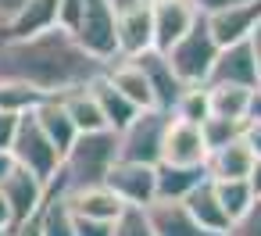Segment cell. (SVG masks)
I'll use <instances>...</instances> for the list:
<instances>
[{
    "label": "cell",
    "mask_w": 261,
    "mask_h": 236,
    "mask_svg": "<svg viewBox=\"0 0 261 236\" xmlns=\"http://www.w3.org/2000/svg\"><path fill=\"white\" fill-rule=\"evenodd\" d=\"M204 86H243V90H257L261 86V68H257L254 43L243 40V43L222 47Z\"/></svg>",
    "instance_id": "cell-7"
},
{
    "label": "cell",
    "mask_w": 261,
    "mask_h": 236,
    "mask_svg": "<svg viewBox=\"0 0 261 236\" xmlns=\"http://www.w3.org/2000/svg\"><path fill=\"white\" fill-rule=\"evenodd\" d=\"M65 207L79 218H93V222H115L122 215V200L108 190V186H86V190H72L61 197Z\"/></svg>",
    "instance_id": "cell-17"
},
{
    "label": "cell",
    "mask_w": 261,
    "mask_h": 236,
    "mask_svg": "<svg viewBox=\"0 0 261 236\" xmlns=\"http://www.w3.org/2000/svg\"><path fill=\"white\" fill-rule=\"evenodd\" d=\"M165 122L168 115L161 111H140L118 136V161H133V165H158L161 161V136H165Z\"/></svg>",
    "instance_id": "cell-6"
},
{
    "label": "cell",
    "mask_w": 261,
    "mask_h": 236,
    "mask_svg": "<svg viewBox=\"0 0 261 236\" xmlns=\"http://www.w3.org/2000/svg\"><path fill=\"white\" fill-rule=\"evenodd\" d=\"M229 236H261V197H254V204L243 211V218L229 229Z\"/></svg>",
    "instance_id": "cell-32"
},
{
    "label": "cell",
    "mask_w": 261,
    "mask_h": 236,
    "mask_svg": "<svg viewBox=\"0 0 261 236\" xmlns=\"http://www.w3.org/2000/svg\"><path fill=\"white\" fill-rule=\"evenodd\" d=\"M197 8L190 0H150V25H154V50L165 54L172 50L193 25H197Z\"/></svg>",
    "instance_id": "cell-9"
},
{
    "label": "cell",
    "mask_w": 261,
    "mask_h": 236,
    "mask_svg": "<svg viewBox=\"0 0 261 236\" xmlns=\"http://www.w3.org/2000/svg\"><path fill=\"white\" fill-rule=\"evenodd\" d=\"M243 143L250 147L254 161H261V122H247L243 125Z\"/></svg>",
    "instance_id": "cell-37"
},
{
    "label": "cell",
    "mask_w": 261,
    "mask_h": 236,
    "mask_svg": "<svg viewBox=\"0 0 261 236\" xmlns=\"http://www.w3.org/2000/svg\"><path fill=\"white\" fill-rule=\"evenodd\" d=\"M215 58H218V47H215V40H211V33H207V25H204V15L197 18V25H193L172 50H165L168 68L175 72V79H179L186 90L207 83Z\"/></svg>",
    "instance_id": "cell-3"
},
{
    "label": "cell",
    "mask_w": 261,
    "mask_h": 236,
    "mask_svg": "<svg viewBox=\"0 0 261 236\" xmlns=\"http://www.w3.org/2000/svg\"><path fill=\"white\" fill-rule=\"evenodd\" d=\"M0 193H4V204L11 211V229L29 222V218H36L43 200H47V186L40 179H33L29 172L15 168V165H11V172L4 179H0Z\"/></svg>",
    "instance_id": "cell-11"
},
{
    "label": "cell",
    "mask_w": 261,
    "mask_h": 236,
    "mask_svg": "<svg viewBox=\"0 0 261 236\" xmlns=\"http://www.w3.org/2000/svg\"><path fill=\"white\" fill-rule=\"evenodd\" d=\"M36 218H40V232L43 236H75L72 232V211L65 207L61 197H47Z\"/></svg>",
    "instance_id": "cell-27"
},
{
    "label": "cell",
    "mask_w": 261,
    "mask_h": 236,
    "mask_svg": "<svg viewBox=\"0 0 261 236\" xmlns=\"http://www.w3.org/2000/svg\"><path fill=\"white\" fill-rule=\"evenodd\" d=\"M115 161H118V136L111 129L75 136V143L61 158V168H58L54 182L47 186V197H65L72 190L104 186V179H108Z\"/></svg>",
    "instance_id": "cell-2"
},
{
    "label": "cell",
    "mask_w": 261,
    "mask_h": 236,
    "mask_svg": "<svg viewBox=\"0 0 261 236\" xmlns=\"http://www.w3.org/2000/svg\"><path fill=\"white\" fill-rule=\"evenodd\" d=\"M0 236H8V232H0Z\"/></svg>",
    "instance_id": "cell-46"
},
{
    "label": "cell",
    "mask_w": 261,
    "mask_h": 236,
    "mask_svg": "<svg viewBox=\"0 0 261 236\" xmlns=\"http://www.w3.org/2000/svg\"><path fill=\"white\" fill-rule=\"evenodd\" d=\"M11 172V154H0V179Z\"/></svg>",
    "instance_id": "cell-45"
},
{
    "label": "cell",
    "mask_w": 261,
    "mask_h": 236,
    "mask_svg": "<svg viewBox=\"0 0 261 236\" xmlns=\"http://www.w3.org/2000/svg\"><path fill=\"white\" fill-rule=\"evenodd\" d=\"M97 75H104V65L58 25L25 40H0V83H18L43 100L83 90Z\"/></svg>",
    "instance_id": "cell-1"
},
{
    "label": "cell",
    "mask_w": 261,
    "mask_h": 236,
    "mask_svg": "<svg viewBox=\"0 0 261 236\" xmlns=\"http://www.w3.org/2000/svg\"><path fill=\"white\" fill-rule=\"evenodd\" d=\"M250 43H254V54H257V68H261V25L254 29V36H250Z\"/></svg>",
    "instance_id": "cell-44"
},
{
    "label": "cell",
    "mask_w": 261,
    "mask_h": 236,
    "mask_svg": "<svg viewBox=\"0 0 261 236\" xmlns=\"http://www.w3.org/2000/svg\"><path fill=\"white\" fill-rule=\"evenodd\" d=\"M18 122H22V115L0 111V154H8V150H11V143H15V133H18Z\"/></svg>",
    "instance_id": "cell-34"
},
{
    "label": "cell",
    "mask_w": 261,
    "mask_h": 236,
    "mask_svg": "<svg viewBox=\"0 0 261 236\" xmlns=\"http://www.w3.org/2000/svg\"><path fill=\"white\" fill-rule=\"evenodd\" d=\"M58 25V0H25V8L0 29V40H25Z\"/></svg>",
    "instance_id": "cell-20"
},
{
    "label": "cell",
    "mask_w": 261,
    "mask_h": 236,
    "mask_svg": "<svg viewBox=\"0 0 261 236\" xmlns=\"http://www.w3.org/2000/svg\"><path fill=\"white\" fill-rule=\"evenodd\" d=\"M143 215L154 236H204L200 225L182 207V200H154L143 207Z\"/></svg>",
    "instance_id": "cell-18"
},
{
    "label": "cell",
    "mask_w": 261,
    "mask_h": 236,
    "mask_svg": "<svg viewBox=\"0 0 261 236\" xmlns=\"http://www.w3.org/2000/svg\"><path fill=\"white\" fill-rule=\"evenodd\" d=\"M204 90H207L211 118H225V122H240V125H247L254 90H243V86H204Z\"/></svg>",
    "instance_id": "cell-24"
},
{
    "label": "cell",
    "mask_w": 261,
    "mask_h": 236,
    "mask_svg": "<svg viewBox=\"0 0 261 236\" xmlns=\"http://www.w3.org/2000/svg\"><path fill=\"white\" fill-rule=\"evenodd\" d=\"M115 43H118V61H133L147 50H154V25H150V0L133 11L115 15Z\"/></svg>",
    "instance_id": "cell-13"
},
{
    "label": "cell",
    "mask_w": 261,
    "mask_h": 236,
    "mask_svg": "<svg viewBox=\"0 0 261 236\" xmlns=\"http://www.w3.org/2000/svg\"><path fill=\"white\" fill-rule=\"evenodd\" d=\"M8 236H43V232H40V218H29V222L8 229Z\"/></svg>",
    "instance_id": "cell-39"
},
{
    "label": "cell",
    "mask_w": 261,
    "mask_h": 236,
    "mask_svg": "<svg viewBox=\"0 0 261 236\" xmlns=\"http://www.w3.org/2000/svg\"><path fill=\"white\" fill-rule=\"evenodd\" d=\"M207 179L204 168H175V165H154V200H186V193Z\"/></svg>",
    "instance_id": "cell-23"
},
{
    "label": "cell",
    "mask_w": 261,
    "mask_h": 236,
    "mask_svg": "<svg viewBox=\"0 0 261 236\" xmlns=\"http://www.w3.org/2000/svg\"><path fill=\"white\" fill-rule=\"evenodd\" d=\"M197 8V15H215L222 8H236V4H250V0H190Z\"/></svg>",
    "instance_id": "cell-36"
},
{
    "label": "cell",
    "mask_w": 261,
    "mask_h": 236,
    "mask_svg": "<svg viewBox=\"0 0 261 236\" xmlns=\"http://www.w3.org/2000/svg\"><path fill=\"white\" fill-rule=\"evenodd\" d=\"M204 25L215 40V47H232L254 36V29L261 25V0H250V4H236V8H222L215 15H204Z\"/></svg>",
    "instance_id": "cell-10"
},
{
    "label": "cell",
    "mask_w": 261,
    "mask_h": 236,
    "mask_svg": "<svg viewBox=\"0 0 261 236\" xmlns=\"http://www.w3.org/2000/svg\"><path fill=\"white\" fill-rule=\"evenodd\" d=\"M58 100H61L65 115L72 118V125H75L79 136H83V133H100V129H108L104 118H100V108H97V100H93V93H90V86L72 90V93H65V97H58Z\"/></svg>",
    "instance_id": "cell-25"
},
{
    "label": "cell",
    "mask_w": 261,
    "mask_h": 236,
    "mask_svg": "<svg viewBox=\"0 0 261 236\" xmlns=\"http://www.w3.org/2000/svg\"><path fill=\"white\" fill-rule=\"evenodd\" d=\"M158 165H175V168H204L207 165V147L200 140V125L168 118L165 136H161V161Z\"/></svg>",
    "instance_id": "cell-8"
},
{
    "label": "cell",
    "mask_w": 261,
    "mask_h": 236,
    "mask_svg": "<svg viewBox=\"0 0 261 236\" xmlns=\"http://www.w3.org/2000/svg\"><path fill=\"white\" fill-rule=\"evenodd\" d=\"M215 182V179H211ZM215 197H218V207L225 211L229 225H236L243 218V211L254 204V193L247 182H215Z\"/></svg>",
    "instance_id": "cell-26"
},
{
    "label": "cell",
    "mask_w": 261,
    "mask_h": 236,
    "mask_svg": "<svg viewBox=\"0 0 261 236\" xmlns=\"http://www.w3.org/2000/svg\"><path fill=\"white\" fill-rule=\"evenodd\" d=\"M104 186L125 204V207H147L154 204V168L150 165H133V161H115Z\"/></svg>",
    "instance_id": "cell-12"
},
{
    "label": "cell",
    "mask_w": 261,
    "mask_h": 236,
    "mask_svg": "<svg viewBox=\"0 0 261 236\" xmlns=\"http://www.w3.org/2000/svg\"><path fill=\"white\" fill-rule=\"evenodd\" d=\"M25 8V0H0V29H4L8 22H15V15Z\"/></svg>",
    "instance_id": "cell-38"
},
{
    "label": "cell",
    "mask_w": 261,
    "mask_h": 236,
    "mask_svg": "<svg viewBox=\"0 0 261 236\" xmlns=\"http://www.w3.org/2000/svg\"><path fill=\"white\" fill-rule=\"evenodd\" d=\"M104 79L140 111H150L154 108V97H150V86H147V75L140 72L136 61H111L104 68Z\"/></svg>",
    "instance_id": "cell-21"
},
{
    "label": "cell",
    "mask_w": 261,
    "mask_h": 236,
    "mask_svg": "<svg viewBox=\"0 0 261 236\" xmlns=\"http://www.w3.org/2000/svg\"><path fill=\"white\" fill-rule=\"evenodd\" d=\"M43 97H36L33 90L18 86V83H0V111H11V115H25L40 104Z\"/></svg>",
    "instance_id": "cell-30"
},
{
    "label": "cell",
    "mask_w": 261,
    "mask_h": 236,
    "mask_svg": "<svg viewBox=\"0 0 261 236\" xmlns=\"http://www.w3.org/2000/svg\"><path fill=\"white\" fill-rule=\"evenodd\" d=\"M8 154H11V165H15V168L29 172V175L40 179L43 186H50L54 175H58V168H61V154L47 143V136L36 129V122H33L29 111L22 115L18 133H15V143H11Z\"/></svg>",
    "instance_id": "cell-4"
},
{
    "label": "cell",
    "mask_w": 261,
    "mask_h": 236,
    "mask_svg": "<svg viewBox=\"0 0 261 236\" xmlns=\"http://www.w3.org/2000/svg\"><path fill=\"white\" fill-rule=\"evenodd\" d=\"M111 236H154L147 225L143 207H122V215L111 222Z\"/></svg>",
    "instance_id": "cell-31"
},
{
    "label": "cell",
    "mask_w": 261,
    "mask_h": 236,
    "mask_svg": "<svg viewBox=\"0 0 261 236\" xmlns=\"http://www.w3.org/2000/svg\"><path fill=\"white\" fill-rule=\"evenodd\" d=\"M108 4H111V11H115V15H122V11H133V8L147 4V0H108Z\"/></svg>",
    "instance_id": "cell-40"
},
{
    "label": "cell",
    "mask_w": 261,
    "mask_h": 236,
    "mask_svg": "<svg viewBox=\"0 0 261 236\" xmlns=\"http://www.w3.org/2000/svg\"><path fill=\"white\" fill-rule=\"evenodd\" d=\"M29 115H33L36 129H40V133L47 136V143H50V147H54V150H58V154L65 158V150H68V147L75 143V136H79V133H75L72 118L65 115L61 100H40V104H36V108H33Z\"/></svg>",
    "instance_id": "cell-19"
},
{
    "label": "cell",
    "mask_w": 261,
    "mask_h": 236,
    "mask_svg": "<svg viewBox=\"0 0 261 236\" xmlns=\"http://www.w3.org/2000/svg\"><path fill=\"white\" fill-rule=\"evenodd\" d=\"M133 61H136V65H140V72L147 75V86H150V97H154V111H161V115H172L186 86L175 79V72L168 68L165 54H158V50H147V54H140V58H133Z\"/></svg>",
    "instance_id": "cell-14"
},
{
    "label": "cell",
    "mask_w": 261,
    "mask_h": 236,
    "mask_svg": "<svg viewBox=\"0 0 261 236\" xmlns=\"http://www.w3.org/2000/svg\"><path fill=\"white\" fill-rule=\"evenodd\" d=\"M72 40L104 68L118 61V43H115V11L108 0H83V15L72 33Z\"/></svg>",
    "instance_id": "cell-5"
},
{
    "label": "cell",
    "mask_w": 261,
    "mask_h": 236,
    "mask_svg": "<svg viewBox=\"0 0 261 236\" xmlns=\"http://www.w3.org/2000/svg\"><path fill=\"white\" fill-rule=\"evenodd\" d=\"M90 93H93V100H97V108H100V118H104V125H108L111 133H122V129L140 115V108H133L104 75H97V79L90 83Z\"/></svg>",
    "instance_id": "cell-22"
},
{
    "label": "cell",
    "mask_w": 261,
    "mask_h": 236,
    "mask_svg": "<svg viewBox=\"0 0 261 236\" xmlns=\"http://www.w3.org/2000/svg\"><path fill=\"white\" fill-rule=\"evenodd\" d=\"M72 232L75 236H111V222H93V218L72 215Z\"/></svg>",
    "instance_id": "cell-35"
},
{
    "label": "cell",
    "mask_w": 261,
    "mask_h": 236,
    "mask_svg": "<svg viewBox=\"0 0 261 236\" xmlns=\"http://www.w3.org/2000/svg\"><path fill=\"white\" fill-rule=\"evenodd\" d=\"M79 15H83V0H58V29L75 33Z\"/></svg>",
    "instance_id": "cell-33"
},
{
    "label": "cell",
    "mask_w": 261,
    "mask_h": 236,
    "mask_svg": "<svg viewBox=\"0 0 261 236\" xmlns=\"http://www.w3.org/2000/svg\"><path fill=\"white\" fill-rule=\"evenodd\" d=\"M168 118H179V122H190V125L207 122V118H211L207 90H204V86H190V90H182V97H179V104H175V111H172Z\"/></svg>",
    "instance_id": "cell-28"
},
{
    "label": "cell",
    "mask_w": 261,
    "mask_h": 236,
    "mask_svg": "<svg viewBox=\"0 0 261 236\" xmlns=\"http://www.w3.org/2000/svg\"><path fill=\"white\" fill-rule=\"evenodd\" d=\"M247 186H250V193H254V197H261V161H254V172H250Z\"/></svg>",
    "instance_id": "cell-41"
},
{
    "label": "cell",
    "mask_w": 261,
    "mask_h": 236,
    "mask_svg": "<svg viewBox=\"0 0 261 236\" xmlns=\"http://www.w3.org/2000/svg\"><path fill=\"white\" fill-rule=\"evenodd\" d=\"M247 122H261V86H257L254 97H250V115H247Z\"/></svg>",
    "instance_id": "cell-42"
},
{
    "label": "cell",
    "mask_w": 261,
    "mask_h": 236,
    "mask_svg": "<svg viewBox=\"0 0 261 236\" xmlns=\"http://www.w3.org/2000/svg\"><path fill=\"white\" fill-rule=\"evenodd\" d=\"M8 229H11V211L4 204V193H0V232H8Z\"/></svg>",
    "instance_id": "cell-43"
},
{
    "label": "cell",
    "mask_w": 261,
    "mask_h": 236,
    "mask_svg": "<svg viewBox=\"0 0 261 236\" xmlns=\"http://www.w3.org/2000/svg\"><path fill=\"white\" fill-rule=\"evenodd\" d=\"M240 136H243V125H240V122H225V118H207V122H200V140H204L207 154L229 147V143L240 140Z\"/></svg>",
    "instance_id": "cell-29"
},
{
    "label": "cell",
    "mask_w": 261,
    "mask_h": 236,
    "mask_svg": "<svg viewBox=\"0 0 261 236\" xmlns=\"http://www.w3.org/2000/svg\"><path fill=\"white\" fill-rule=\"evenodd\" d=\"M204 172H207V179H215V182H247L250 172H254V154H250V147H247L243 136H240V140H232L229 147L207 154Z\"/></svg>",
    "instance_id": "cell-16"
},
{
    "label": "cell",
    "mask_w": 261,
    "mask_h": 236,
    "mask_svg": "<svg viewBox=\"0 0 261 236\" xmlns=\"http://www.w3.org/2000/svg\"><path fill=\"white\" fill-rule=\"evenodd\" d=\"M182 207L190 211V218L200 225L204 236H229L232 225H229L225 211L218 207V197H215V182H211V179H200V182L186 193Z\"/></svg>",
    "instance_id": "cell-15"
}]
</instances>
